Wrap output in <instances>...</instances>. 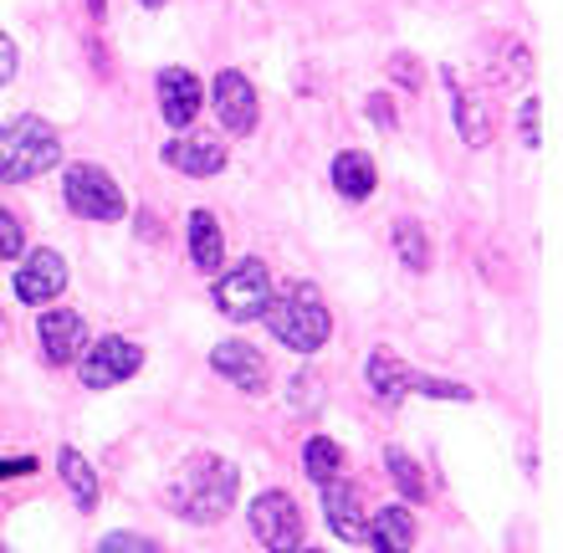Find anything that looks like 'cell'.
Wrapping results in <instances>:
<instances>
[{
    "instance_id": "obj_21",
    "label": "cell",
    "mask_w": 563,
    "mask_h": 553,
    "mask_svg": "<svg viewBox=\"0 0 563 553\" xmlns=\"http://www.w3.org/2000/svg\"><path fill=\"white\" fill-rule=\"evenodd\" d=\"M302 472H308L318 487L343 477V446L339 441H328V435H312L308 446H302Z\"/></svg>"
},
{
    "instance_id": "obj_12",
    "label": "cell",
    "mask_w": 563,
    "mask_h": 553,
    "mask_svg": "<svg viewBox=\"0 0 563 553\" xmlns=\"http://www.w3.org/2000/svg\"><path fill=\"white\" fill-rule=\"evenodd\" d=\"M67 287V262H62L57 252H31L26 267H15V298L21 302H57V292Z\"/></svg>"
},
{
    "instance_id": "obj_15",
    "label": "cell",
    "mask_w": 563,
    "mask_h": 553,
    "mask_svg": "<svg viewBox=\"0 0 563 553\" xmlns=\"http://www.w3.org/2000/svg\"><path fill=\"white\" fill-rule=\"evenodd\" d=\"M323 512L328 528L339 533L343 543H364V512H358V487L354 482H328L323 487Z\"/></svg>"
},
{
    "instance_id": "obj_24",
    "label": "cell",
    "mask_w": 563,
    "mask_h": 553,
    "mask_svg": "<svg viewBox=\"0 0 563 553\" xmlns=\"http://www.w3.org/2000/svg\"><path fill=\"white\" fill-rule=\"evenodd\" d=\"M21 252H26V231H21V221L11 210L0 206V262H15Z\"/></svg>"
},
{
    "instance_id": "obj_20",
    "label": "cell",
    "mask_w": 563,
    "mask_h": 553,
    "mask_svg": "<svg viewBox=\"0 0 563 553\" xmlns=\"http://www.w3.org/2000/svg\"><path fill=\"white\" fill-rule=\"evenodd\" d=\"M57 466H62V482H67V487H73V497H77V508L82 512H92L98 508V472H92L88 466V456H82V451H62L57 456Z\"/></svg>"
},
{
    "instance_id": "obj_31",
    "label": "cell",
    "mask_w": 563,
    "mask_h": 553,
    "mask_svg": "<svg viewBox=\"0 0 563 553\" xmlns=\"http://www.w3.org/2000/svg\"><path fill=\"white\" fill-rule=\"evenodd\" d=\"M410 62H416V57H405V52H400V57H395V77L416 88V82H420V73H416V67H410Z\"/></svg>"
},
{
    "instance_id": "obj_19",
    "label": "cell",
    "mask_w": 563,
    "mask_h": 553,
    "mask_svg": "<svg viewBox=\"0 0 563 553\" xmlns=\"http://www.w3.org/2000/svg\"><path fill=\"white\" fill-rule=\"evenodd\" d=\"M410 385H416V374L405 369L395 354H385V349H379V354H369V389L385 405H400L405 395H410Z\"/></svg>"
},
{
    "instance_id": "obj_5",
    "label": "cell",
    "mask_w": 563,
    "mask_h": 553,
    "mask_svg": "<svg viewBox=\"0 0 563 553\" xmlns=\"http://www.w3.org/2000/svg\"><path fill=\"white\" fill-rule=\"evenodd\" d=\"M62 195H67V206L82 215V221H123V190L119 180L98 165H73L62 175Z\"/></svg>"
},
{
    "instance_id": "obj_6",
    "label": "cell",
    "mask_w": 563,
    "mask_h": 553,
    "mask_svg": "<svg viewBox=\"0 0 563 553\" xmlns=\"http://www.w3.org/2000/svg\"><path fill=\"white\" fill-rule=\"evenodd\" d=\"M139 369H144V349L134 339H119V333H108V339H98V344L77 354V374H82L88 389H113Z\"/></svg>"
},
{
    "instance_id": "obj_25",
    "label": "cell",
    "mask_w": 563,
    "mask_h": 553,
    "mask_svg": "<svg viewBox=\"0 0 563 553\" xmlns=\"http://www.w3.org/2000/svg\"><path fill=\"white\" fill-rule=\"evenodd\" d=\"M92 553H164V549L154 539H144V533H108V539H98Z\"/></svg>"
},
{
    "instance_id": "obj_34",
    "label": "cell",
    "mask_w": 563,
    "mask_h": 553,
    "mask_svg": "<svg viewBox=\"0 0 563 553\" xmlns=\"http://www.w3.org/2000/svg\"><path fill=\"white\" fill-rule=\"evenodd\" d=\"M302 553H318V549H302Z\"/></svg>"
},
{
    "instance_id": "obj_4",
    "label": "cell",
    "mask_w": 563,
    "mask_h": 553,
    "mask_svg": "<svg viewBox=\"0 0 563 553\" xmlns=\"http://www.w3.org/2000/svg\"><path fill=\"white\" fill-rule=\"evenodd\" d=\"M210 298H216V308H221L225 318H236V323H252V318L267 313L272 302V277L262 262H241V267L221 272L216 277V287H210Z\"/></svg>"
},
{
    "instance_id": "obj_17",
    "label": "cell",
    "mask_w": 563,
    "mask_h": 553,
    "mask_svg": "<svg viewBox=\"0 0 563 553\" xmlns=\"http://www.w3.org/2000/svg\"><path fill=\"white\" fill-rule=\"evenodd\" d=\"M190 262L200 272H221V262H225L221 221L210 210H190Z\"/></svg>"
},
{
    "instance_id": "obj_23",
    "label": "cell",
    "mask_w": 563,
    "mask_h": 553,
    "mask_svg": "<svg viewBox=\"0 0 563 553\" xmlns=\"http://www.w3.org/2000/svg\"><path fill=\"white\" fill-rule=\"evenodd\" d=\"M385 466H389V477H395V487H400V493L410 497V502H420V497H426V477H420V466L410 462V456H405L400 446H389V451H385Z\"/></svg>"
},
{
    "instance_id": "obj_8",
    "label": "cell",
    "mask_w": 563,
    "mask_h": 553,
    "mask_svg": "<svg viewBox=\"0 0 563 553\" xmlns=\"http://www.w3.org/2000/svg\"><path fill=\"white\" fill-rule=\"evenodd\" d=\"M210 98H216V119H221L225 134H252V129H256V113H262V103H256V88L246 82V73H236V67L216 73V82H210Z\"/></svg>"
},
{
    "instance_id": "obj_11",
    "label": "cell",
    "mask_w": 563,
    "mask_h": 553,
    "mask_svg": "<svg viewBox=\"0 0 563 553\" xmlns=\"http://www.w3.org/2000/svg\"><path fill=\"white\" fill-rule=\"evenodd\" d=\"M159 159L169 169H179V175L206 180V175H221V169H225V144L216 134H179L175 144H164Z\"/></svg>"
},
{
    "instance_id": "obj_10",
    "label": "cell",
    "mask_w": 563,
    "mask_h": 553,
    "mask_svg": "<svg viewBox=\"0 0 563 553\" xmlns=\"http://www.w3.org/2000/svg\"><path fill=\"white\" fill-rule=\"evenodd\" d=\"M210 369L221 374V379H231L236 389H246V395H262V389H267V360H262V349L241 344V339H225V344L210 349Z\"/></svg>"
},
{
    "instance_id": "obj_35",
    "label": "cell",
    "mask_w": 563,
    "mask_h": 553,
    "mask_svg": "<svg viewBox=\"0 0 563 553\" xmlns=\"http://www.w3.org/2000/svg\"><path fill=\"white\" fill-rule=\"evenodd\" d=\"M0 553H5V549H0Z\"/></svg>"
},
{
    "instance_id": "obj_9",
    "label": "cell",
    "mask_w": 563,
    "mask_h": 553,
    "mask_svg": "<svg viewBox=\"0 0 563 553\" xmlns=\"http://www.w3.org/2000/svg\"><path fill=\"white\" fill-rule=\"evenodd\" d=\"M36 339H42V354L46 364H77V354L88 349V329H82V318L73 308H46L42 323H36Z\"/></svg>"
},
{
    "instance_id": "obj_28",
    "label": "cell",
    "mask_w": 563,
    "mask_h": 553,
    "mask_svg": "<svg viewBox=\"0 0 563 553\" xmlns=\"http://www.w3.org/2000/svg\"><path fill=\"white\" fill-rule=\"evenodd\" d=\"M15 67H21V52H15V42L5 36V31H0V88H5V82L15 77Z\"/></svg>"
},
{
    "instance_id": "obj_1",
    "label": "cell",
    "mask_w": 563,
    "mask_h": 553,
    "mask_svg": "<svg viewBox=\"0 0 563 553\" xmlns=\"http://www.w3.org/2000/svg\"><path fill=\"white\" fill-rule=\"evenodd\" d=\"M241 487V472L221 456H195L175 482H169V508L185 518V523H216L231 512Z\"/></svg>"
},
{
    "instance_id": "obj_2",
    "label": "cell",
    "mask_w": 563,
    "mask_h": 553,
    "mask_svg": "<svg viewBox=\"0 0 563 553\" xmlns=\"http://www.w3.org/2000/svg\"><path fill=\"white\" fill-rule=\"evenodd\" d=\"M62 159V139L57 129L36 113L15 119L0 129V180L5 185H21V180H36L46 169Z\"/></svg>"
},
{
    "instance_id": "obj_7",
    "label": "cell",
    "mask_w": 563,
    "mask_h": 553,
    "mask_svg": "<svg viewBox=\"0 0 563 553\" xmlns=\"http://www.w3.org/2000/svg\"><path fill=\"white\" fill-rule=\"evenodd\" d=\"M252 533L267 553H302V512L287 493H262L252 497Z\"/></svg>"
},
{
    "instance_id": "obj_16",
    "label": "cell",
    "mask_w": 563,
    "mask_h": 553,
    "mask_svg": "<svg viewBox=\"0 0 563 553\" xmlns=\"http://www.w3.org/2000/svg\"><path fill=\"white\" fill-rule=\"evenodd\" d=\"M445 88H451V103H456V129H461V139H466L472 150H487V144H492V113H487V103H482L476 92L461 88L456 73H445Z\"/></svg>"
},
{
    "instance_id": "obj_29",
    "label": "cell",
    "mask_w": 563,
    "mask_h": 553,
    "mask_svg": "<svg viewBox=\"0 0 563 553\" xmlns=\"http://www.w3.org/2000/svg\"><path fill=\"white\" fill-rule=\"evenodd\" d=\"M369 119H374V123H385V129H395V123H400V119H395V108H389L385 92H374V98H369Z\"/></svg>"
},
{
    "instance_id": "obj_33",
    "label": "cell",
    "mask_w": 563,
    "mask_h": 553,
    "mask_svg": "<svg viewBox=\"0 0 563 553\" xmlns=\"http://www.w3.org/2000/svg\"><path fill=\"white\" fill-rule=\"evenodd\" d=\"M88 5H92V15H103V0H88Z\"/></svg>"
},
{
    "instance_id": "obj_14",
    "label": "cell",
    "mask_w": 563,
    "mask_h": 553,
    "mask_svg": "<svg viewBox=\"0 0 563 553\" xmlns=\"http://www.w3.org/2000/svg\"><path fill=\"white\" fill-rule=\"evenodd\" d=\"M364 543H369L374 553H410L416 549V512L405 508V502H385L379 512H369Z\"/></svg>"
},
{
    "instance_id": "obj_32",
    "label": "cell",
    "mask_w": 563,
    "mask_h": 553,
    "mask_svg": "<svg viewBox=\"0 0 563 553\" xmlns=\"http://www.w3.org/2000/svg\"><path fill=\"white\" fill-rule=\"evenodd\" d=\"M139 5H148V11H159V5H164V0H139Z\"/></svg>"
},
{
    "instance_id": "obj_30",
    "label": "cell",
    "mask_w": 563,
    "mask_h": 553,
    "mask_svg": "<svg viewBox=\"0 0 563 553\" xmlns=\"http://www.w3.org/2000/svg\"><path fill=\"white\" fill-rule=\"evenodd\" d=\"M36 472V462L31 456H15V462H0V482H11V477H31Z\"/></svg>"
},
{
    "instance_id": "obj_22",
    "label": "cell",
    "mask_w": 563,
    "mask_h": 553,
    "mask_svg": "<svg viewBox=\"0 0 563 553\" xmlns=\"http://www.w3.org/2000/svg\"><path fill=\"white\" fill-rule=\"evenodd\" d=\"M395 256H400L410 272H426L430 267V241L416 221H395Z\"/></svg>"
},
{
    "instance_id": "obj_13",
    "label": "cell",
    "mask_w": 563,
    "mask_h": 553,
    "mask_svg": "<svg viewBox=\"0 0 563 553\" xmlns=\"http://www.w3.org/2000/svg\"><path fill=\"white\" fill-rule=\"evenodd\" d=\"M159 113L169 129H190L200 113V77L190 67H164L159 73Z\"/></svg>"
},
{
    "instance_id": "obj_18",
    "label": "cell",
    "mask_w": 563,
    "mask_h": 553,
    "mask_svg": "<svg viewBox=\"0 0 563 553\" xmlns=\"http://www.w3.org/2000/svg\"><path fill=\"white\" fill-rule=\"evenodd\" d=\"M374 159L358 150H343L339 159H333V190L343 195V200H369L374 195Z\"/></svg>"
},
{
    "instance_id": "obj_3",
    "label": "cell",
    "mask_w": 563,
    "mask_h": 553,
    "mask_svg": "<svg viewBox=\"0 0 563 553\" xmlns=\"http://www.w3.org/2000/svg\"><path fill=\"white\" fill-rule=\"evenodd\" d=\"M267 329L277 333L287 349H297V354H312V349L328 344V333H333V318H328L323 298H318V287H302L292 283L282 298L267 302Z\"/></svg>"
},
{
    "instance_id": "obj_27",
    "label": "cell",
    "mask_w": 563,
    "mask_h": 553,
    "mask_svg": "<svg viewBox=\"0 0 563 553\" xmlns=\"http://www.w3.org/2000/svg\"><path fill=\"white\" fill-rule=\"evenodd\" d=\"M538 113H543V103H538V98H522L518 134H522V144H528V150H538V144H543V134H538Z\"/></svg>"
},
{
    "instance_id": "obj_26",
    "label": "cell",
    "mask_w": 563,
    "mask_h": 553,
    "mask_svg": "<svg viewBox=\"0 0 563 553\" xmlns=\"http://www.w3.org/2000/svg\"><path fill=\"white\" fill-rule=\"evenodd\" d=\"M410 389H416V395H430V400H461V405L472 400V389H466V385H451V379H430V374H426V379L416 374V385H410Z\"/></svg>"
}]
</instances>
